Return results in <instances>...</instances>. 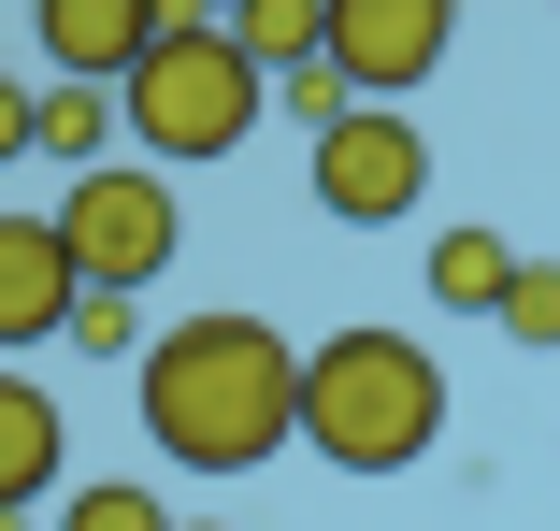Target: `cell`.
Segmentation results:
<instances>
[{
    "mask_svg": "<svg viewBox=\"0 0 560 531\" xmlns=\"http://www.w3.org/2000/svg\"><path fill=\"white\" fill-rule=\"evenodd\" d=\"M130 402H144V446L173 474H259L273 446H302V345L273 316L215 302V316H173L130 359Z\"/></svg>",
    "mask_w": 560,
    "mask_h": 531,
    "instance_id": "1",
    "label": "cell"
},
{
    "mask_svg": "<svg viewBox=\"0 0 560 531\" xmlns=\"http://www.w3.org/2000/svg\"><path fill=\"white\" fill-rule=\"evenodd\" d=\"M302 446L346 474V488H374V474H417L431 446H445V374H431V345L417 331H330V345H302Z\"/></svg>",
    "mask_w": 560,
    "mask_h": 531,
    "instance_id": "2",
    "label": "cell"
},
{
    "mask_svg": "<svg viewBox=\"0 0 560 531\" xmlns=\"http://www.w3.org/2000/svg\"><path fill=\"white\" fill-rule=\"evenodd\" d=\"M259 116H273L259 44H245L231 15H187V0H173V30H159L144 72H130V144L173 158V173H201V158H245Z\"/></svg>",
    "mask_w": 560,
    "mask_h": 531,
    "instance_id": "3",
    "label": "cell"
},
{
    "mask_svg": "<svg viewBox=\"0 0 560 531\" xmlns=\"http://www.w3.org/2000/svg\"><path fill=\"white\" fill-rule=\"evenodd\" d=\"M58 231L86 259V287H159L187 259V201H173V158H86L58 187Z\"/></svg>",
    "mask_w": 560,
    "mask_h": 531,
    "instance_id": "4",
    "label": "cell"
},
{
    "mask_svg": "<svg viewBox=\"0 0 560 531\" xmlns=\"http://www.w3.org/2000/svg\"><path fill=\"white\" fill-rule=\"evenodd\" d=\"M302 187H316V216H330V231H402L417 201H431V144H417L402 101H346V116L316 130Z\"/></svg>",
    "mask_w": 560,
    "mask_h": 531,
    "instance_id": "5",
    "label": "cell"
},
{
    "mask_svg": "<svg viewBox=\"0 0 560 531\" xmlns=\"http://www.w3.org/2000/svg\"><path fill=\"white\" fill-rule=\"evenodd\" d=\"M445 30H460V0H330V72H346L360 101H417L445 72Z\"/></svg>",
    "mask_w": 560,
    "mask_h": 531,
    "instance_id": "6",
    "label": "cell"
},
{
    "mask_svg": "<svg viewBox=\"0 0 560 531\" xmlns=\"http://www.w3.org/2000/svg\"><path fill=\"white\" fill-rule=\"evenodd\" d=\"M72 302H86V259L58 216H0V359H30L72 331Z\"/></svg>",
    "mask_w": 560,
    "mask_h": 531,
    "instance_id": "7",
    "label": "cell"
},
{
    "mask_svg": "<svg viewBox=\"0 0 560 531\" xmlns=\"http://www.w3.org/2000/svg\"><path fill=\"white\" fill-rule=\"evenodd\" d=\"M159 30H173V0H30L44 72H86V86H130Z\"/></svg>",
    "mask_w": 560,
    "mask_h": 531,
    "instance_id": "8",
    "label": "cell"
},
{
    "mask_svg": "<svg viewBox=\"0 0 560 531\" xmlns=\"http://www.w3.org/2000/svg\"><path fill=\"white\" fill-rule=\"evenodd\" d=\"M44 488H72V416H58L44 374L0 359V517H30Z\"/></svg>",
    "mask_w": 560,
    "mask_h": 531,
    "instance_id": "9",
    "label": "cell"
},
{
    "mask_svg": "<svg viewBox=\"0 0 560 531\" xmlns=\"http://www.w3.org/2000/svg\"><path fill=\"white\" fill-rule=\"evenodd\" d=\"M417 287H431L445 316H503V287H517V245H503L489 216H460V231H431V259H417Z\"/></svg>",
    "mask_w": 560,
    "mask_h": 531,
    "instance_id": "10",
    "label": "cell"
},
{
    "mask_svg": "<svg viewBox=\"0 0 560 531\" xmlns=\"http://www.w3.org/2000/svg\"><path fill=\"white\" fill-rule=\"evenodd\" d=\"M130 144V86H86V72H44V158L86 173V158H116Z\"/></svg>",
    "mask_w": 560,
    "mask_h": 531,
    "instance_id": "11",
    "label": "cell"
},
{
    "mask_svg": "<svg viewBox=\"0 0 560 531\" xmlns=\"http://www.w3.org/2000/svg\"><path fill=\"white\" fill-rule=\"evenodd\" d=\"M130 302H144V287H86V302H72V331H58V345H72V359H144L159 331H144V316H130Z\"/></svg>",
    "mask_w": 560,
    "mask_h": 531,
    "instance_id": "12",
    "label": "cell"
},
{
    "mask_svg": "<svg viewBox=\"0 0 560 531\" xmlns=\"http://www.w3.org/2000/svg\"><path fill=\"white\" fill-rule=\"evenodd\" d=\"M231 30L259 44V72H288V58H316V44H330V0H245Z\"/></svg>",
    "mask_w": 560,
    "mask_h": 531,
    "instance_id": "13",
    "label": "cell"
},
{
    "mask_svg": "<svg viewBox=\"0 0 560 531\" xmlns=\"http://www.w3.org/2000/svg\"><path fill=\"white\" fill-rule=\"evenodd\" d=\"M58 531H173V503H159V488H130V474H101V488H72V503H58Z\"/></svg>",
    "mask_w": 560,
    "mask_h": 531,
    "instance_id": "14",
    "label": "cell"
},
{
    "mask_svg": "<svg viewBox=\"0 0 560 531\" xmlns=\"http://www.w3.org/2000/svg\"><path fill=\"white\" fill-rule=\"evenodd\" d=\"M346 101H360V86L330 72V58H288V72H273V116H288V130H330Z\"/></svg>",
    "mask_w": 560,
    "mask_h": 531,
    "instance_id": "15",
    "label": "cell"
},
{
    "mask_svg": "<svg viewBox=\"0 0 560 531\" xmlns=\"http://www.w3.org/2000/svg\"><path fill=\"white\" fill-rule=\"evenodd\" d=\"M489 331H517V345H560V259H517V287H503V316Z\"/></svg>",
    "mask_w": 560,
    "mask_h": 531,
    "instance_id": "16",
    "label": "cell"
},
{
    "mask_svg": "<svg viewBox=\"0 0 560 531\" xmlns=\"http://www.w3.org/2000/svg\"><path fill=\"white\" fill-rule=\"evenodd\" d=\"M15 158H44V86L0 72V173H15Z\"/></svg>",
    "mask_w": 560,
    "mask_h": 531,
    "instance_id": "17",
    "label": "cell"
},
{
    "mask_svg": "<svg viewBox=\"0 0 560 531\" xmlns=\"http://www.w3.org/2000/svg\"><path fill=\"white\" fill-rule=\"evenodd\" d=\"M187 15H245V0H187Z\"/></svg>",
    "mask_w": 560,
    "mask_h": 531,
    "instance_id": "18",
    "label": "cell"
},
{
    "mask_svg": "<svg viewBox=\"0 0 560 531\" xmlns=\"http://www.w3.org/2000/svg\"><path fill=\"white\" fill-rule=\"evenodd\" d=\"M173 531H215V517H173Z\"/></svg>",
    "mask_w": 560,
    "mask_h": 531,
    "instance_id": "19",
    "label": "cell"
}]
</instances>
